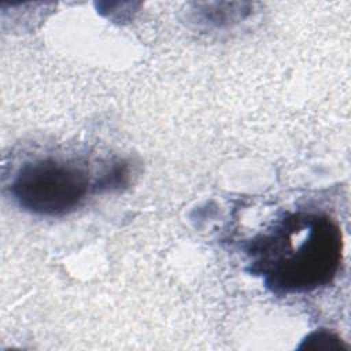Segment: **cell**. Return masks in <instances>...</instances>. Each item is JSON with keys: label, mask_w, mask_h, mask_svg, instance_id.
I'll use <instances>...</instances> for the list:
<instances>
[{"label": "cell", "mask_w": 351, "mask_h": 351, "mask_svg": "<svg viewBox=\"0 0 351 351\" xmlns=\"http://www.w3.org/2000/svg\"><path fill=\"white\" fill-rule=\"evenodd\" d=\"M110 186L108 181L95 178L80 159L45 154L22 160L7 188L23 211L38 217H62L82 206L99 188Z\"/></svg>", "instance_id": "2"}, {"label": "cell", "mask_w": 351, "mask_h": 351, "mask_svg": "<svg viewBox=\"0 0 351 351\" xmlns=\"http://www.w3.org/2000/svg\"><path fill=\"white\" fill-rule=\"evenodd\" d=\"M250 273L276 295H299L329 285L343 261V234L324 213H285L247 245Z\"/></svg>", "instance_id": "1"}]
</instances>
